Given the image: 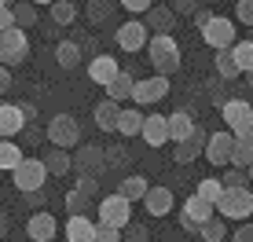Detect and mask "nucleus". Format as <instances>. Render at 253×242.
I'll use <instances>...</instances> for the list:
<instances>
[{"label": "nucleus", "mask_w": 253, "mask_h": 242, "mask_svg": "<svg viewBox=\"0 0 253 242\" xmlns=\"http://www.w3.org/2000/svg\"><path fill=\"white\" fill-rule=\"evenodd\" d=\"M139 121H143L139 107H121V110H118V125H114V132H121V136H139Z\"/></svg>", "instance_id": "nucleus-26"}, {"label": "nucleus", "mask_w": 253, "mask_h": 242, "mask_svg": "<svg viewBox=\"0 0 253 242\" xmlns=\"http://www.w3.org/2000/svg\"><path fill=\"white\" fill-rule=\"evenodd\" d=\"M51 242H55V239H51Z\"/></svg>", "instance_id": "nucleus-53"}, {"label": "nucleus", "mask_w": 253, "mask_h": 242, "mask_svg": "<svg viewBox=\"0 0 253 242\" xmlns=\"http://www.w3.org/2000/svg\"><path fill=\"white\" fill-rule=\"evenodd\" d=\"M143 26H147V30H154V33H172V30H176V15H172L169 11V7H147V11H143Z\"/></svg>", "instance_id": "nucleus-19"}, {"label": "nucleus", "mask_w": 253, "mask_h": 242, "mask_svg": "<svg viewBox=\"0 0 253 242\" xmlns=\"http://www.w3.org/2000/svg\"><path fill=\"white\" fill-rule=\"evenodd\" d=\"M77 191H84L88 198H95V191H99V176H77Z\"/></svg>", "instance_id": "nucleus-42"}, {"label": "nucleus", "mask_w": 253, "mask_h": 242, "mask_svg": "<svg viewBox=\"0 0 253 242\" xmlns=\"http://www.w3.org/2000/svg\"><path fill=\"white\" fill-rule=\"evenodd\" d=\"M139 136H143L147 147H162L169 143V128H165V114H147L139 121Z\"/></svg>", "instance_id": "nucleus-14"}, {"label": "nucleus", "mask_w": 253, "mask_h": 242, "mask_svg": "<svg viewBox=\"0 0 253 242\" xmlns=\"http://www.w3.org/2000/svg\"><path fill=\"white\" fill-rule=\"evenodd\" d=\"M26 235L33 242H51L55 239V217L51 213H33L30 224H26Z\"/></svg>", "instance_id": "nucleus-20"}, {"label": "nucleus", "mask_w": 253, "mask_h": 242, "mask_svg": "<svg viewBox=\"0 0 253 242\" xmlns=\"http://www.w3.org/2000/svg\"><path fill=\"white\" fill-rule=\"evenodd\" d=\"M95 242H121V228H114V224H95Z\"/></svg>", "instance_id": "nucleus-40"}, {"label": "nucleus", "mask_w": 253, "mask_h": 242, "mask_svg": "<svg viewBox=\"0 0 253 242\" xmlns=\"http://www.w3.org/2000/svg\"><path fill=\"white\" fill-rule=\"evenodd\" d=\"M220 191H224V184H220V180H216V176H206L202 180V184H198V198H206V202H216V198H220Z\"/></svg>", "instance_id": "nucleus-38"}, {"label": "nucleus", "mask_w": 253, "mask_h": 242, "mask_svg": "<svg viewBox=\"0 0 253 242\" xmlns=\"http://www.w3.org/2000/svg\"><path fill=\"white\" fill-rule=\"evenodd\" d=\"M19 110H22V118H26V121H33V118H37V107H33V103H22Z\"/></svg>", "instance_id": "nucleus-49"}, {"label": "nucleus", "mask_w": 253, "mask_h": 242, "mask_svg": "<svg viewBox=\"0 0 253 242\" xmlns=\"http://www.w3.org/2000/svg\"><path fill=\"white\" fill-rule=\"evenodd\" d=\"M118 4H121V7H125V11H128V15H143V11H147V7H151V4H154V0H118Z\"/></svg>", "instance_id": "nucleus-45"}, {"label": "nucleus", "mask_w": 253, "mask_h": 242, "mask_svg": "<svg viewBox=\"0 0 253 242\" xmlns=\"http://www.w3.org/2000/svg\"><path fill=\"white\" fill-rule=\"evenodd\" d=\"M4 235H7V213L0 209V239H4Z\"/></svg>", "instance_id": "nucleus-50"}, {"label": "nucleus", "mask_w": 253, "mask_h": 242, "mask_svg": "<svg viewBox=\"0 0 253 242\" xmlns=\"http://www.w3.org/2000/svg\"><path fill=\"white\" fill-rule=\"evenodd\" d=\"M103 88H107V99H114V103H128V92H132V74L118 70L107 84H103Z\"/></svg>", "instance_id": "nucleus-22"}, {"label": "nucleus", "mask_w": 253, "mask_h": 242, "mask_svg": "<svg viewBox=\"0 0 253 242\" xmlns=\"http://www.w3.org/2000/svg\"><path fill=\"white\" fill-rule=\"evenodd\" d=\"M66 242H95V220H88L84 213H70Z\"/></svg>", "instance_id": "nucleus-18"}, {"label": "nucleus", "mask_w": 253, "mask_h": 242, "mask_svg": "<svg viewBox=\"0 0 253 242\" xmlns=\"http://www.w3.org/2000/svg\"><path fill=\"white\" fill-rule=\"evenodd\" d=\"M74 19H77V7L70 0H51V22L55 26H70Z\"/></svg>", "instance_id": "nucleus-35"}, {"label": "nucleus", "mask_w": 253, "mask_h": 242, "mask_svg": "<svg viewBox=\"0 0 253 242\" xmlns=\"http://www.w3.org/2000/svg\"><path fill=\"white\" fill-rule=\"evenodd\" d=\"M139 202H143V209L151 213V217H169L172 213V191L169 187H147Z\"/></svg>", "instance_id": "nucleus-13"}, {"label": "nucleus", "mask_w": 253, "mask_h": 242, "mask_svg": "<svg viewBox=\"0 0 253 242\" xmlns=\"http://www.w3.org/2000/svg\"><path fill=\"white\" fill-rule=\"evenodd\" d=\"M30 4H51V0H30Z\"/></svg>", "instance_id": "nucleus-51"}, {"label": "nucleus", "mask_w": 253, "mask_h": 242, "mask_svg": "<svg viewBox=\"0 0 253 242\" xmlns=\"http://www.w3.org/2000/svg\"><path fill=\"white\" fill-rule=\"evenodd\" d=\"M125 158H128V154L121 151V147H110V151H103V161H107V169H121V165H125Z\"/></svg>", "instance_id": "nucleus-41"}, {"label": "nucleus", "mask_w": 253, "mask_h": 242, "mask_svg": "<svg viewBox=\"0 0 253 242\" xmlns=\"http://www.w3.org/2000/svg\"><path fill=\"white\" fill-rule=\"evenodd\" d=\"M231 143H235V136L224 128V132H213V136H206V147H202V154L209 158V165H216V169H224L228 165V158H231Z\"/></svg>", "instance_id": "nucleus-11"}, {"label": "nucleus", "mask_w": 253, "mask_h": 242, "mask_svg": "<svg viewBox=\"0 0 253 242\" xmlns=\"http://www.w3.org/2000/svg\"><path fill=\"white\" fill-rule=\"evenodd\" d=\"M220 118H224V125H228L231 136H250V128H253V110H250L246 99H224V103H220Z\"/></svg>", "instance_id": "nucleus-6"}, {"label": "nucleus", "mask_w": 253, "mask_h": 242, "mask_svg": "<svg viewBox=\"0 0 253 242\" xmlns=\"http://www.w3.org/2000/svg\"><path fill=\"white\" fill-rule=\"evenodd\" d=\"M213 213L224 217V220H250V213H253L250 187H224L220 198L213 202Z\"/></svg>", "instance_id": "nucleus-2"}, {"label": "nucleus", "mask_w": 253, "mask_h": 242, "mask_svg": "<svg viewBox=\"0 0 253 242\" xmlns=\"http://www.w3.org/2000/svg\"><path fill=\"white\" fill-rule=\"evenodd\" d=\"M22 132H26V143H41V140H44V128H41V125H33V121H26V125H22Z\"/></svg>", "instance_id": "nucleus-46"}, {"label": "nucleus", "mask_w": 253, "mask_h": 242, "mask_svg": "<svg viewBox=\"0 0 253 242\" xmlns=\"http://www.w3.org/2000/svg\"><path fill=\"white\" fill-rule=\"evenodd\" d=\"M128 205H132V202H128V198H121V195L114 191L110 198H103V202H99V220H103V224H114V228H121V224L132 220V217H128Z\"/></svg>", "instance_id": "nucleus-12"}, {"label": "nucleus", "mask_w": 253, "mask_h": 242, "mask_svg": "<svg viewBox=\"0 0 253 242\" xmlns=\"http://www.w3.org/2000/svg\"><path fill=\"white\" fill-rule=\"evenodd\" d=\"M118 110H121V103L114 99H103V103H95V128L99 132H114V125H118Z\"/></svg>", "instance_id": "nucleus-21"}, {"label": "nucleus", "mask_w": 253, "mask_h": 242, "mask_svg": "<svg viewBox=\"0 0 253 242\" xmlns=\"http://www.w3.org/2000/svg\"><path fill=\"white\" fill-rule=\"evenodd\" d=\"M209 217H216V213H213V202H206V198L191 195L187 202H184V213H180V228L195 235V231H198V224L209 220Z\"/></svg>", "instance_id": "nucleus-10"}, {"label": "nucleus", "mask_w": 253, "mask_h": 242, "mask_svg": "<svg viewBox=\"0 0 253 242\" xmlns=\"http://www.w3.org/2000/svg\"><path fill=\"white\" fill-rule=\"evenodd\" d=\"M118 70H121V66H118L110 55H95L92 63H88V77H92L95 84H107V81H110V77H114Z\"/></svg>", "instance_id": "nucleus-25"}, {"label": "nucleus", "mask_w": 253, "mask_h": 242, "mask_svg": "<svg viewBox=\"0 0 253 242\" xmlns=\"http://www.w3.org/2000/svg\"><path fill=\"white\" fill-rule=\"evenodd\" d=\"M88 19L92 22H103V19H107V15H110V4H107V0H92V4H88Z\"/></svg>", "instance_id": "nucleus-44"}, {"label": "nucleus", "mask_w": 253, "mask_h": 242, "mask_svg": "<svg viewBox=\"0 0 253 242\" xmlns=\"http://www.w3.org/2000/svg\"><path fill=\"white\" fill-rule=\"evenodd\" d=\"M19 161H22V147L15 143V140H0V169L11 172Z\"/></svg>", "instance_id": "nucleus-32"}, {"label": "nucleus", "mask_w": 253, "mask_h": 242, "mask_svg": "<svg viewBox=\"0 0 253 242\" xmlns=\"http://www.w3.org/2000/svg\"><path fill=\"white\" fill-rule=\"evenodd\" d=\"M121 242H151V231H147V224H121Z\"/></svg>", "instance_id": "nucleus-37"}, {"label": "nucleus", "mask_w": 253, "mask_h": 242, "mask_svg": "<svg viewBox=\"0 0 253 242\" xmlns=\"http://www.w3.org/2000/svg\"><path fill=\"white\" fill-rule=\"evenodd\" d=\"M235 19H239L242 26L253 22V0H239V4H235Z\"/></svg>", "instance_id": "nucleus-43"}, {"label": "nucleus", "mask_w": 253, "mask_h": 242, "mask_svg": "<svg viewBox=\"0 0 253 242\" xmlns=\"http://www.w3.org/2000/svg\"><path fill=\"white\" fill-rule=\"evenodd\" d=\"M213 66H216V74H220L224 81H235V77H242V70L235 66V59H231V51H228V48H216Z\"/></svg>", "instance_id": "nucleus-30"}, {"label": "nucleus", "mask_w": 253, "mask_h": 242, "mask_svg": "<svg viewBox=\"0 0 253 242\" xmlns=\"http://www.w3.org/2000/svg\"><path fill=\"white\" fill-rule=\"evenodd\" d=\"M202 147H206V132L195 125V132H191V136L176 140V151H172V158H176L180 165H187V161H195L198 154H202Z\"/></svg>", "instance_id": "nucleus-15"}, {"label": "nucleus", "mask_w": 253, "mask_h": 242, "mask_svg": "<svg viewBox=\"0 0 253 242\" xmlns=\"http://www.w3.org/2000/svg\"><path fill=\"white\" fill-rule=\"evenodd\" d=\"M55 63L63 66V70H74V66H81V44H77V40H59Z\"/></svg>", "instance_id": "nucleus-28"}, {"label": "nucleus", "mask_w": 253, "mask_h": 242, "mask_svg": "<svg viewBox=\"0 0 253 242\" xmlns=\"http://www.w3.org/2000/svg\"><path fill=\"white\" fill-rule=\"evenodd\" d=\"M4 4H11V0H4Z\"/></svg>", "instance_id": "nucleus-52"}, {"label": "nucleus", "mask_w": 253, "mask_h": 242, "mask_svg": "<svg viewBox=\"0 0 253 242\" xmlns=\"http://www.w3.org/2000/svg\"><path fill=\"white\" fill-rule=\"evenodd\" d=\"M44 180H48V172H44V165H41V158H22L19 165L11 169L15 191H41Z\"/></svg>", "instance_id": "nucleus-7"}, {"label": "nucleus", "mask_w": 253, "mask_h": 242, "mask_svg": "<svg viewBox=\"0 0 253 242\" xmlns=\"http://www.w3.org/2000/svg\"><path fill=\"white\" fill-rule=\"evenodd\" d=\"M228 165H239V169H250L253 165V143H250V136H235Z\"/></svg>", "instance_id": "nucleus-27"}, {"label": "nucleus", "mask_w": 253, "mask_h": 242, "mask_svg": "<svg viewBox=\"0 0 253 242\" xmlns=\"http://www.w3.org/2000/svg\"><path fill=\"white\" fill-rule=\"evenodd\" d=\"M147 37H151V30H147V26L139 22V19L125 22V26H121V30H118V44L125 48V51H139V48L147 44Z\"/></svg>", "instance_id": "nucleus-16"}, {"label": "nucleus", "mask_w": 253, "mask_h": 242, "mask_svg": "<svg viewBox=\"0 0 253 242\" xmlns=\"http://www.w3.org/2000/svg\"><path fill=\"white\" fill-rule=\"evenodd\" d=\"M7 88H11V70H7V66L0 63V96H4Z\"/></svg>", "instance_id": "nucleus-47"}, {"label": "nucleus", "mask_w": 253, "mask_h": 242, "mask_svg": "<svg viewBox=\"0 0 253 242\" xmlns=\"http://www.w3.org/2000/svg\"><path fill=\"white\" fill-rule=\"evenodd\" d=\"M26 59H30V40H26V30H19V26L0 30V63H4V66H15V63H26Z\"/></svg>", "instance_id": "nucleus-3"}, {"label": "nucleus", "mask_w": 253, "mask_h": 242, "mask_svg": "<svg viewBox=\"0 0 253 242\" xmlns=\"http://www.w3.org/2000/svg\"><path fill=\"white\" fill-rule=\"evenodd\" d=\"M202 30V40L209 48H231L235 44V22L228 19V15H206V22L198 26Z\"/></svg>", "instance_id": "nucleus-4"}, {"label": "nucleus", "mask_w": 253, "mask_h": 242, "mask_svg": "<svg viewBox=\"0 0 253 242\" xmlns=\"http://www.w3.org/2000/svg\"><path fill=\"white\" fill-rule=\"evenodd\" d=\"M235 242H253V228L250 224H242V228L235 231Z\"/></svg>", "instance_id": "nucleus-48"}, {"label": "nucleus", "mask_w": 253, "mask_h": 242, "mask_svg": "<svg viewBox=\"0 0 253 242\" xmlns=\"http://www.w3.org/2000/svg\"><path fill=\"white\" fill-rule=\"evenodd\" d=\"M228 51H231L235 66H239L242 74H250V70H253V44H250V40H235Z\"/></svg>", "instance_id": "nucleus-31"}, {"label": "nucleus", "mask_w": 253, "mask_h": 242, "mask_svg": "<svg viewBox=\"0 0 253 242\" xmlns=\"http://www.w3.org/2000/svg\"><path fill=\"white\" fill-rule=\"evenodd\" d=\"M70 169H77V176H103L107 172L103 147H95V143L77 147V154H70Z\"/></svg>", "instance_id": "nucleus-9"}, {"label": "nucleus", "mask_w": 253, "mask_h": 242, "mask_svg": "<svg viewBox=\"0 0 253 242\" xmlns=\"http://www.w3.org/2000/svg\"><path fill=\"white\" fill-rule=\"evenodd\" d=\"M41 165H44L48 176H66V172H70V151H63V147H51L44 158H41Z\"/></svg>", "instance_id": "nucleus-23"}, {"label": "nucleus", "mask_w": 253, "mask_h": 242, "mask_svg": "<svg viewBox=\"0 0 253 242\" xmlns=\"http://www.w3.org/2000/svg\"><path fill=\"white\" fill-rule=\"evenodd\" d=\"M147 187H151V184H147L143 176H125V180H121V187H118V195H121V198H128V202H139Z\"/></svg>", "instance_id": "nucleus-33"}, {"label": "nucleus", "mask_w": 253, "mask_h": 242, "mask_svg": "<svg viewBox=\"0 0 253 242\" xmlns=\"http://www.w3.org/2000/svg\"><path fill=\"white\" fill-rule=\"evenodd\" d=\"M11 26H19V30H30V26H37V4H30V0L15 4V7H11Z\"/></svg>", "instance_id": "nucleus-29"}, {"label": "nucleus", "mask_w": 253, "mask_h": 242, "mask_svg": "<svg viewBox=\"0 0 253 242\" xmlns=\"http://www.w3.org/2000/svg\"><path fill=\"white\" fill-rule=\"evenodd\" d=\"M224 187H250V169H239V165H224V176H220Z\"/></svg>", "instance_id": "nucleus-36"}, {"label": "nucleus", "mask_w": 253, "mask_h": 242, "mask_svg": "<svg viewBox=\"0 0 253 242\" xmlns=\"http://www.w3.org/2000/svg\"><path fill=\"white\" fill-rule=\"evenodd\" d=\"M165 128H169V140L176 143V140H184V136L195 132V121H191L187 110H176V114H169V118H165Z\"/></svg>", "instance_id": "nucleus-24"}, {"label": "nucleus", "mask_w": 253, "mask_h": 242, "mask_svg": "<svg viewBox=\"0 0 253 242\" xmlns=\"http://www.w3.org/2000/svg\"><path fill=\"white\" fill-rule=\"evenodd\" d=\"M195 235H202L206 242H220L224 235H228V224H224V220H216V217H209V220L198 224V231H195Z\"/></svg>", "instance_id": "nucleus-34"}, {"label": "nucleus", "mask_w": 253, "mask_h": 242, "mask_svg": "<svg viewBox=\"0 0 253 242\" xmlns=\"http://www.w3.org/2000/svg\"><path fill=\"white\" fill-rule=\"evenodd\" d=\"M44 140L51 147H63V151H70V147L81 143V125H77L70 114H55L51 118V125L44 128Z\"/></svg>", "instance_id": "nucleus-5"}, {"label": "nucleus", "mask_w": 253, "mask_h": 242, "mask_svg": "<svg viewBox=\"0 0 253 242\" xmlns=\"http://www.w3.org/2000/svg\"><path fill=\"white\" fill-rule=\"evenodd\" d=\"M22 125H26L22 110L15 103H0V140H15L22 132Z\"/></svg>", "instance_id": "nucleus-17"}, {"label": "nucleus", "mask_w": 253, "mask_h": 242, "mask_svg": "<svg viewBox=\"0 0 253 242\" xmlns=\"http://www.w3.org/2000/svg\"><path fill=\"white\" fill-rule=\"evenodd\" d=\"M147 55H151V66H154V74H162V77H172L180 70V44H176V37L172 33H154V37H147Z\"/></svg>", "instance_id": "nucleus-1"}, {"label": "nucleus", "mask_w": 253, "mask_h": 242, "mask_svg": "<svg viewBox=\"0 0 253 242\" xmlns=\"http://www.w3.org/2000/svg\"><path fill=\"white\" fill-rule=\"evenodd\" d=\"M169 96V77L154 74V77H143V81H132V92H128V99L139 103V107H151V103H162Z\"/></svg>", "instance_id": "nucleus-8"}, {"label": "nucleus", "mask_w": 253, "mask_h": 242, "mask_svg": "<svg viewBox=\"0 0 253 242\" xmlns=\"http://www.w3.org/2000/svg\"><path fill=\"white\" fill-rule=\"evenodd\" d=\"M88 205H92V198L84 195V191H66V213H88Z\"/></svg>", "instance_id": "nucleus-39"}]
</instances>
